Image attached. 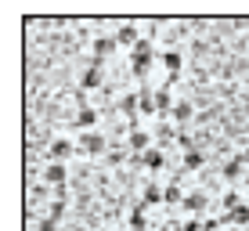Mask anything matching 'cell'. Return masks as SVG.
<instances>
[{
  "label": "cell",
  "mask_w": 249,
  "mask_h": 231,
  "mask_svg": "<svg viewBox=\"0 0 249 231\" xmlns=\"http://www.w3.org/2000/svg\"><path fill=\"white\" fill-rule=\"evenodd\" d=\"M220 224H249V206H235L220 217Z\"/></svg>",
  "instance_id": "obj_4"
},
{
  "label": "cell",
  "mask_w": 249,
  "mask_h": 231,
  "mask_svg": "<svg viewBox=\"0 0 249 231\" xmlns=\"http://www.w3.org/2000/svg\"><path fill=\"white\" fill-rule=\"evenodd\" d=\"M224 206H228V210H235V206H242V202H238V195H235V192H228V195H224Z\"/></svg>",
  "instance_id": "obj_26"
},
{
  "label": "cell",
  "mask_w": 249,
  "mask_h": 231,
  "mask_svg": "<svg viewBox=\"0 0 249 231\" xmlns=\"http://www.w3.org/2000/svg\"><path fill=\"white\" fill-rule=\"evenodd\" d=\"M62 217H65V199H58L54 206H51V220H54V224H58V220H62Z\"/></svg>",
  "instance_id": "obj_23"
},
{
  "label": "cell",
  "mask_w": 249,
  "mask_h": 231,
  "mask_svg": "<svg viewBox=\"0 0 249 231\" xmlns=\"http://www.w3.org/2000/svg\"><path fill=\"white\" fill-rule=\"evenodd\" d=\"M130 228L134 231H144V206H141V202H137L134 213H130Z\"/></svg>",
  "instance_id": "obj_18"
},
{
  "label": "cell",
  "mask_w": 249,
  "mask_h": 231,
  "mask_svg": "<svg viewBox=\"0 0 249 231\" xmlns=\"http://www.w3.org/2000/svg\"><path fill=\"white\" fill-rule=\"evenodd\" d=\"M69 156H72V144H69V141H54V144H51V159H69Z\"/></svg>",
  "instance_id": "obj_10"
},
{
  "label": "cell",
  "mask_w": 249,
  "mask_h": 231,
  "mask_svg": "<svg viewBox=\"0 0 249 231\" xmlns=\"http://www.w3.org/2000/svg\"><path fill=\"white\" fill-rule=\"evenodd\" d=\"M242 159H246V162H249V148H246V152H242Z\"/></svg>",
  "instance_id": "obj_30"
},
{
  "label": "cell",
  "mask_w": 249,
  "mask_h": 231,
  "mask_svg": "<svg viewBox=\"0 0 249 231\" xmlns=\"http://www.w3.org/2000/svg\"><path fill=\"white\" fill-rule=\"evenodd\" d=\"M54 228H58V224H54V220H51V217H47V220H44V224H40L36 231H54Z\"/></svg>",
  "instance_id": "obj_29"
},
{
  "label": "cell",
  "mask_w": 249,
  "mask_h": 231,
  "mask_svg": "<svg viewBox=\"0 0 249 231\" xmlns=\"http://www.w3.org/2000/svg\"><path fill=\"white\" fill-rule=\"evenodd\" d=\"M199 166H202V152H195V148L184 152V170H199Z\"/></svg>",
  "instance_id": "obj_19"
},
{
  "label": "cell",
  "mask_w": 249,
  "mask_h": 231,
  "mask_svg": "<svg viewBox=\"0 0 249 231\" xmlns=\"http://www.w3.org/2000/svg\"><path fill=\"white\" fill-rule=\"evenodd\" d=\"M170 116H174L177 123H188V119H192V105H188V101H177V105H174V112H170Z\"/></svg>",
  "instance_id": "obj_15"
},
{
  "label": "cell",
  "mask_w": 249,
  "mask_h": 231,
  "mask_svg": "<svg viewBox=\"0 0 249 231\" xmlns=\"http://www.w3.org/2000/svg\"><path fill=\"white\" fill-rule=\"evenodd\" d=\"M116 47V40H108V36H101V40H94V65L101 69V62H105V54Z\"/></svg>",
  "instance_id": "obj_5"
},
{
  "label": "cell",
  "mask_w": 249,
  "mask_h": 231,
  "mask_svg": "<svg viewBox=\"0 0 249 231\" xmlns=\"http://www.w3.org/2000/svg\"><path fill=\"white\" fill-rule=\"evenodd\" d=\"M177 231H202V224H199V220H184Z\"/></svg>",
  "instance_id": "obj_27"
},
{
  "label": "cell",
  "mask_w": 249,
  "mask_h": 231,
  "mask_svg": "<svg viewBox=\"0 0 249 231\" xmlns=\"http://www.w3.org/2000/svg\"><path fill=\"white\" fill-rule=\"evenodd\" d=\"M137 40H141V36H137L134 25H123V29L116 33V44H119V47H137Z\"/></svg>",
  "instance_id": "obj_6"
},
{
  "label": "cell",
  "mask_w": 249,
  "mask_h": 231,
  "mask_svg": "<svg viewBox=\"0 0 249 231\" xmlns=\"http://www.w3.org/2000/svg\"><path fill=\"white\" fill-rule=\"evenodd\" d=\"M148 65H152V40H137V47H134V76L137 80L148 76Z\"/></svg>",
  "instance_id": "obj_1"
},
{
  "label": "cell",
  "mask_w": 249,
  "mask_h": 231,
  "mask_svg": "<svg viewBox=\"0 0 249 231\" xmlns=\"http://www.w3.org/2000/svg\"><path fill=\"white\" fill-rule=\"evenodd\" d=\"M242 166H246V159H242V156H235V159H231L228 166H224V181H238V170H242Z\"/></svg>",
  "instance_id": "obj_11"
},
{
  "label": "cell",
  "mask_w": 249,
  "mask_h": 231,
  "mask_svg": "<svg viewBox=\"0 0 249 231\" xmlns=\"http://www.w3.org/2000/svg\"><path fill=\"white\" fill-rule=\"evenodd\" d=\"M156 112H159V116H170V112H174V101H170V87H162V90L156 94Z\"/></svg>",
  "instance_id": "obj_7"
},
{
  "label": "cell",
  "mask_w": 249,
  "mask_h": 231,
  "mask_svg": "<svg viewBox=\"0 0 249 231\" xmlns=\"http://www.w3.org/2000/svg\"><path fill=\"white\" fill-rule=\"evenodd\" d=\"M162 62H166L170 72H181V54H177V51H166V54H162Z\"/></svg>",
  "instance_id": "obj_20"
},
{
  "label": "cell",
  "mask_w": 249,
  "mask_h": 231,
  "mask_svg": "<svg viewBox=\"0 0 249 231\" xmlns=\"http://www.w3.org/2000/svg\"><path fill=\"white\" fill-rule=\"evenodd\" d=\"M162 202H181V188H177V184H170L166 192H162Z\"/></svg>",
  "instance_id": "obj_22"
},
{
  "label": "cell",
  "mask_w": 249,
  "mask_h": 231,
  "mask_svg": "<svg viewBox=\"0 0 249 231\" xmlns=\"http://www.w3.org/2000/svg\"><path fill=\"white\" fill-rule=\"evenodd\" d=\"M177 144H181V148H184V152H192V148H195V141H192V138H188V134H177Z\"/></svg>",
  "instance_id": "obj_25"
},
{
  "label": "cell",
  "mask_w": 249,
  "mask_h": 231,
  "mask_svg": "<svg viewBox=\"0 0 249 231\" xmlns=\"http://www.w3.org/2000/svg\"><path fill=\"white\" fill-rule=\"evenodd\" d=\"M80 148L87 152V156H101V152H105V138H101V134H83Z\"/></svg>",
  "instance_id": "obj_3"
},
{
  "label": "cell",
  "mask_w": 249,
  "mask_h": 231,
  "mask_svg": "<svg viewBox=\"0 0 249 231\" xmlns=\"http://www.w3.org/2000/svg\"><path fill=\"white\" fill-rule=\"evenodd\" d=\"M144 166H148V170H159V166H162V152H159V148H148V152H144Z\"/></svg>",
  "instance_id": "obj_17"
},
{
  "label": "cell",
  "mask_w": 249,
  "mask_h": 231,
  "mask_svg": "<svg viewBox=\"0 0 249 231\" xmlns=\"http://www.w3.org/2000/svg\"><path fill=\"white\" fill-rule=\"evenodd\" d=\"M156 141H162V144L174 141V130H170V126H159V130H156Z\"/></svg>",
  "instance_id": "obj_24"
},
{
  "label": "cell",
  "mask_w": 249,
  "mask_h": 231,
  "mask_svg": "<svg viewBox=\"0 0 249 231\" xmlns=\"http://www.w3.org/2000/svg\"><path fill=\"white\" fill-rule=\"evenodd\" d=\"M156 202H162V192H159L156 184H148V188H144V199H141V206L148 210V206H156Z\"/></svg>",
  "instance_id": "obj_13"
},
{
  "label": "cell",
  "mask_w": 249,
  "mask_h": 231,
  "mask_svg": "<svg viewBox=\"0 0 249 231\" xmlns=\"http://www.w3.org/2000/svg\"><path fill=\"white\" fill-rule=\"evenodd\" d=\"M137 105H141V112H144V116H152V112H156V98H152V90H148V87H141V90H137Z\"/></svg>",
  "instance_id": "obj_8"
},
{
  "label": "cell",
  "mask_w": 249,
  "mask_h": 231,
  "mask_svg": "<svg viewBox=\"0 0 249 231\" xmlns=\"http://www.w3.org/2000/svg\"><path fill=\"white\" fill-rule=\"evenodd\" d=\"M202 231H220V220H206V224H202Z\"/></svg>",
  "instance_id": "obj_28"
},
{
  "label": "cell",
  "mask_w": 249,
  "mask_h": 231,
  "mask_svg": "<svg viewBox=\"0 0 249 231\" xmlns=\"http://www.w3.org/2000/svg\"><path fill=\"white\" fill-rule=\"evenodd\" d=\"M98 83H101V69H98V65H90L87 76H83V83H80V90H90V87H98Z\"/></svg>",
  "instance_id": "obj_12"
},
{
  "label": "cell",
  "mask_w": 249,
  "mask_h": 231,
  "mask_svg": "<svg viewBox=\"0 0 249 231\" xmlns=\"http://www.w3.org/2000/svg\"><path fill=\"white\" fill-rule=\"evenodd\" d=\"M206 206H210V202H206L202 192H195V195H188V199H184V210H192V213H202Z\"/></svg>",
  "instance_id": "obj_9"
},
{
  "label": "cell",
  "mask_w": 249,
  "mask_h": 231,
  "mask_svg": "<svg viewBox=\"0 0 249 231\" xmlns=\"http://www.w3.org/2000/svg\"><path fill=\"white\" fill-rule=\"evenodd\" d=\"M137 108H141V105H137V94H126V98H123V112L134 119V112H137Z\"/></svg>",
  "instance_id": "obj_21"
},
{
  "label": "cell",
  "mask_w": 249,
  "mask_h": 231,
  "mask_svg": "<svg viewBox=\"0 0 249 231\" xmlns=\"http://www.w3.org/2000/svg\"><path fill=\"white\" fill-rule=\"evenodd\" d=\"M47 181H51V184H58V188L65 184V166H62V162H54V166H47Z\"/></svg>",
  "instance_id": "obj_14"
},
{
  "label": "cell",
  "mask_w": 249,
  "mask_h": 231,
  "mask_svg": "<svg viewBox=\"0 0 249 231\" xmlns=\"http://www.w3.org/2000/svg\"><path fill=\"white\" fill-rule=\"evenodd\" d=\"M94 119H98V112H94V108H80V116H76V123H80L83 130H90V126H94Z\"/></svg>",
  "instance_id": "obj_16"
},
{
  "label": "cell",
  "mask_w": 249,
  "mask_h": 231,
  "mask_svg": "<svg viewBox=\"0 0 249 231\" xmlns=\"http://www.w3.org/2000/svg\"><path fill=\"white\" fill-rule=\"evenodd\" d=\"M126 144H130V152L134 156H144V152L152 148V138L144 130H130V138H126Z\"/></svg>",
  "instance_id": "obj_2"
}]
</instances>
